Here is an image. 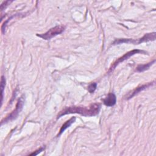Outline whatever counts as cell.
Returning <instances> with one entry per match:
<instances>
[{
  "instance_id": "obj_1",
  "label": "cell",
  "mask_w": 156,
  "mask_h": 156,
  "mask_svg": "<svg viewBox=\"0 0 156 156\" xmlns=\"http://www.w3.org/2000/svg\"><path fill=\"white\" fill-rule=\"evenodd\" d=\"M101 109V105L94 103L88 107L83 106H70L65 107L57 115V119L61 116L71 113H77L84 116H93L99 113Z\"/></svg>"
},
{
  "instance_id": "obj_2",
  "label": "cell",
  "mask_w": 156,
  "mask_h": 156,
  "mask_svg": "<svg viewBox=\"0 0 156 156\" xmlns=\"http://www.w3.org/2000/svg\"><path fill=\"white\" fill-rule=\"evenodd\" d=\"M155 39V32H152L149 34H145L142 38L137 39V40H133L131 38H121V39H118L116 40L113 43V44H121L123 43H133V44H140L141 43L143 42H147L149 41H153Z\"/></svg>"
},
{
  "instance_id": "obj_3",
  "label": "cell",
  "mask_w": 156,
  "mask_h": 156,
  "mask_svg": "<svg viewBox=\"0 0 156 156\" xmlns=\"http://www.w3.org/2000/svg\"><path fill=\"white\" fill-rule=\"evenodd\" d=\"M24 104V96H22L18 99V101L16 103V105L15 109L13 111H12L10 114H9L8 116H7L5 118L3 119L1 121V125H2L4 123H6L7 122L11 121L16 119V117L18 116L19 113H20V112L22 110V109L23 108Z\"/></svg>"
},
{
  "instance_id": "obj_4",
  "label": "cell",
  "mask_w": 156,
  "mask_h": 156,
  "mask_svg": "<svg viewBox=\"0 0 156 156\" xmlns=\"http://www.w3.org/2000/svg\"><path fill=\"white\" fill-rule=\"evenodd\" d=\"M65 29V27L63 25H58L49 29L46 32L41 34H37V35L44 40H49L57 35L62 34Z\"/></svg>"
},
{
  "instance_id": "obj_5",
  "label": "cell",
  "mask_w": 156,
  "mask_h": 156,
  "mask_svg": "<svg viewBox=\"0 0 156 156\" xmlns=\"http://www.w3.org/2000/svg\"><path fill=\"white\" fill-rule=\"evenodd\" d=\"M146 54L147 52L143 51V50H140V49H133L132 51H130L127 52H126L124 55H123L122 57H119V58H118L110 66L109 70H108V73H110L112 71H113L115 68L116 67L117 65H118L120 63L129 59L130 57L133 56L135 54Z\"/></svg>"
},
{
  "instance_id": "obj_6",
  "label": "cell",
  "mask_w": 156,
  "mask_h": 156,
  "mask_svg": "<svg viewBox=\"0 0 156 156\" xmlns=\"http://www.w3.org/2000/svg\"><path fill=\"white\" fill-rule=\"evenodd\" d=\"M154 81L152 82H149L148 83H146V84H144V85H142L141 86H139L138 87H136L135 90H133L131 93H129L128 94H127V96L126 98L127 99H131L132 98H133L134 96H135L136 94H137L138 93H139L140 91L146 89L147 88L149 87L150 86L154 84Z\"/></svg>"
},
{
  "instance_id": "obj_7",
  "label": "cell",
  "mask_w": 156,
  "mask_h": 156,
  "mask_svg": "<svg viewBox=\"0 0 156 156\" xmlns=\"http://www.w3.org/2000/svg\"><path fill=\"white\" fill-rule=\"evenodd\" d=\"M103 103L107 107H112L115 105L116 102V97L113 93H110L108 95L102 99Z\"/></svg>"
},
{
  "instance_id": "obj_8",
  "label": "cell",
  "mask_w": 156,
  "mask_h": 156,
  "mask_svg": "<svg viewBox=\"0 0 156 156\" xmlns=\"http://www.w3.org/2000/svg\"><path fill=\"white\" fill-rule=\"evenodd\" d=\"M76 121V118L75 117H72L71 118L69 119H68V121H66L61 127L60 130H59V132L57 135V136H60L67 128H68L69 127H70L71 126L72 124H73Z\"/></svg>"
},
{
  "instance_id": "obj_9",
  "label": "cell",
  "mask_w": 156,
  "mask_h": 156,
  "mask_svg": "<svg viewBox=\"0 0 156 156\" xmlns=\"http://www.w3.org/2000/svg\"><path fill=\"white\" fill-rule=\"evenodd\" d=\"M155 60H154L152 62H151L148 63L146 64H144V65H139L136 68V70L138 72H143L147 69H148L154 63H155Z\"/></svg>"
},
{
  "instance_id": "obj_10",
  "label": "cell",
  "mask_w": 156,
  "mask_h": 156,
  "mask_svg": "<svg viewBox=\"0 0 156 156\" xmlns=\"http://www.w3.org/2000/svg\"><path fill=\"white\" fill-rule=\"evenodd\" d=\"M5 85V79L4 76H1V104H2L3 101V97H4V90Z\"/></svg>"
},
{
  "instance_id": "obj_11",
  "label": "cell",
  "mask_w": 156,
  "mask_h": 156,
  "mask_svg": "<svg viewBox=\"0 0 156 156\" xmlns=\"http://www.w3.org/2000/svg\"><path fill=\"white\" fill-rule=\"evenodd\" d=\"M96 88H97V83L96 82H93L88 86L87 90L90 93H93L96 90Z\"/></svg>"
},
{
  "instance_id": "obj_12",
  "label": "cell",
  "mask_w": 156,
  "mask_h": 156,
  "mask_svg": "<svg viewBox=\"0 0 156 156\" xmlns=\"http://www.w3.org/2000/svg\"><path fill=\"white\" fill-rule=\"evenodd\" d=\"M12 1H4L1 5V10H3L4 9H5L6 7V6H7L9 4H10Z\"/></svg>"
},
{
  "instance_id": "obj_13",
  "label": "cell",
  "mask_w": 156,
  "mask_h": 156,
  "mask_svg": "<svg viewBox=\"0 0 156 156\" xmlns=\"http://www.w3.org/2000/svg\"><path fill=\"white\" fill-rule=\"evenodd\" d=\"M43 150H44V147H40V149H38L37 151H34L33 153L30 154V155H38L39 153L42 152Z\"/></svg>"
}]
</instances>
